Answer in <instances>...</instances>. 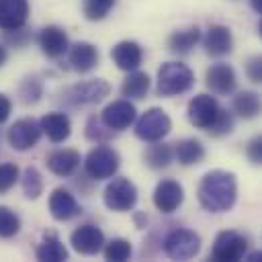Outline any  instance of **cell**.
Returning a JSON list of instances; mask_svg holds the SVG:
<instances>
[{
  "instance_id": "1",
  "label": "cell",
  "mask_w": 262,
  "mask_h": 262,
  "mask_svg": "<svg viewBox=\"0 0 262 262\" xmlns=\"http://www.w3.org/2000/svg\"><path fill=\"white\" fill-rule=\"evenodd\" d=\"M199 205L209 213H225L237 201V178L229 170H209L196 186Z\"/></svg>"
},
{
  "instance_id": "2",
  "label": "cell",
  "mask_w": 262,
  "mask_h": 262,
  "mask_svg": "<svg viewBox=\"0 0 262 262\" xmlns=\"http://www.w3.org/2000/svg\"><path fill=\"white\" fill-rule=\"evenodd\" d=\"M192 86H194V74L186 63L166 61L160 66L158 78H156V92L160 96L172 98L188 92Z\"/></svg>"
},
{
  "instance_id": "3",
  "label": "cell",
  "mask_w": 262,
  "mask_h": 262,
  "mask_svg": "<svg viewBox=\"0 0 262 262\" xmlns=\"http://www.w3.org/2000/svg\"><path fill=\"white\" fill-rule=\"evenodd\" d=\"M121 166L119 151L106 143H96L84 158V172L92 180H106L117 174Z\"/></svg>"
},
{
  "instance_id": "4",
  "label": "cell",
  "mask_w": 262,
  "mask_h": 262,
  "mask_svg": "<svg viewBox=\"0 0 262 262\" xmlns=\"http://www.w3.org/2000/svg\"><path fill=\"white\" fill-rule=\"evenodd\" d=\"M104 207L115 213H127L137 203V186L125 176H113L102 192Z\"/></svg>"
},
{
  "instance_id": "5",
  "label": "cell",
  "mask_w": 262,
  "mask_h": 262,
  "mask_svg": "<svg viewBox=\"0 0 262 262\" xmlns=\"http://www.w3.org/2000/svg\"><path fill=\"white\" fill-rule=\"evenodd\" d=\"M172 129V119L168 117V113L160 106H151L147 108L137 121H135V135L137 139L151 143V141H160L164 139Z\"/></svg>"
},
{
  "instance_id": "6",
  "label": "cell",
  "mask_w": 262,
  "mask_h": 262,
  "mask_svg": "<svg viewBox=\"0 0 262 262\" xmlns=\"http://www.w3.org/2000/svg\"><path fill=\"white\" fill-rule=\"evenodd\" d=\"M164 252L172 260H190L201 252V235L186 227H176L164 237Z\"/></svg>"
},
{
  "instance_id": "7",
  "label": "cell",
  "mask_w": 262,
  "mask_h": 262,
  "mask_svg": "<svg viewBox=\"0 0 262 262\" xmlns=\"http://www.w3.org/2000/svg\"><path fill=\"white\" fill-rule=\"evenodd\" d=\"M108 94H111V84L102 78H92L70 86L66 90V100L72 106H88L104 100Z\"/></svg>"
},
{
  "instance_id": "8",
  "label": "cell",
  "mask_w": 262,
  "mask_h": 262,
  "mask_svg": "<svg viewBox=\"0 0 262 262\" xmlns=\"http://www.w3.org/2000/svg\"><path fill=\"white\" fill-rule=\"evenodd\" d=\"M248 252V239L233 229H223L217 233L213 248H211V258L217 262H235L242 260Z\"/></svg>"
},
{
  "instance_id": "9",
  "label": "cell",
  "mask_w": 262,
  "mask_h": 262,
  "mask_svg": "<svg viewBox=\"0 0 262 262\" xmlns=\"http://www.w3.org/2000/svg\"><path fill=\"white\" fill-rule=\"evenodd\" d=\"M219 111H221V106H219L217 98L211 96V94L201 92V94H196V96H192V98L188 100L186 117H188L190 125H194L196 129L207 131V129L213 125V121L217 119Z\"/></svg>"
},
{
  "instance_id": "10",
  "label": "cell",
  "mask_w": 262,
  "mask_h": 262,
  "mask_svg": "<svg viewBox=\"0 0 262 262\" xmlns=\"http://www.w3.org/2000/svg\"><path fill=\"white\" fill-rule=\"evenodd\" d=\"M43 131H41V123L33 117H25V119H18L10 125L8 133H6V139L10 143L12 149L16 151H27L31 147H35L41 139Z\"/></svg>"
},
{
  "instance_id": "11",
  "label": "cell",
  "mask_w": 262,
  "mask_h": 262,
  "mask_svg": "<svg viewBox=\"0 0 262 262\" xmlns=\"http://www.w3.org/2000/svg\"><path fill=\"white\" fill-rule=\"evenodd\" d=\"M135 119H137V111H135L133 102H129V98L113 100L100 113V121L111 131H125L135 123Z\"/></svg>"
},
{
  "instance_id": "12",
  "label": "cell",
  "mask_w": 262,
  "mask_h": 262,
  "mask_svg": "<svg viewBox=\"0 0 262 262\" xmlns=\"http://www.w3.org/2000/svg\"><path fill=\"white\" fill-rule=\"evenodd\" d=\"M154 207L160 213H174L180 209V205L184 203V188L180 182L172 180V178H164L156 184L154 194H151Z\"/></svg>"
},
{
  "instance_id": "13",
  "label": "cell",
  "mask_w": 262,
  "mask_h": 262,
  "mask_svg": "<svg viewBox=\"0 0 262 262\" xmlns=\"http://www.w3.org/2000/svg\"><path fill=\"white\" fill-rule=\"evenodd\" d=\"M70 244H72V248L78 254H82V256H94L104 246V233H102V229L98 225L84 223V225L76 227L70 233Z\"/></svg>"
},
{
  "instance_id": "14",
  "label": "cell",
  "mask_w": 262,
  "mask_h": 262,
  "mask_svg": "<svg viewBox=\"0 0 262 262\" xmlns=\"http://www.w3.org/2000/svg\"><path fill=\"white\" fill-rule=\"evenodd\" d=\"M205 53L211 57H223L229 55L233 49V35L231 29L225 25H211L205 35H201Z\"/></svg>"
},
{
  "instance_id": "15",
  "label": "cell",
  "mask_w": 262,
  "mask_h": 262,
  "mask_svg": "<svg viewBox=\"0 0 262 262\" xmlns=\"http://www.w3.org/2000/svg\"><path fill=\"white\" fill-rule=\"evenodd\" d=\"M49 213L55 221H70L82 213V207L68 188L57 186L49 194Z\"/></svg>"
},
{
  "instance_id": "16",
  "label": "cell",
  "mask_w": 262,
  "mask_h": 262,
  "mask_svg": "<svg viewBox=\"0 0 262 262\" xmlns=\"http://www.w3.org/2000/svg\"><path fill=\"white\" fill-rule=\"evenodd\" d=\"M29 10V0H0V29L6 33L25 29Z\"/></svg>"
},
{
  "instance_id": "17",
  "label": "cell",
  "mask_w": 262,
  "mask_h": 262,
  "mask_svg": "<svg viewBox=\"0 0 262 262\" xmlns=\"http://www.w3.org/2000/svg\"><path fill=\"white\" fill-rule=\"evenodd\" d=\"M205 84L211 92L215 94H231L237 86V76H235V70L229 66V63H213L207 74H205Z\"/></svg>"
},
{
  "instance_id": "18",
  "label": "cell",
  "mask_w": 262,
  "mask_h": 262,
  "mask_svg": "<svg viewBox=\"0 0 262 262\" xmlns=\"http://www.w3.org/2000/svg\"><path fill=\"white\" fill-rule=\"evenodd\" d=\"M98 49L88 41H76L68 47V63L78 74H88L98 66Z\"/></svg>"
},
{
  "instance_id": "19",
  "label": "cell",
  "mask_w": 262,
  "mask_h": 262,
  "mask_svg": "<svg viewBox=\"0 0 262 262\" xmlns=\"http://www.w3.org/2000/svg\"><path fill=\"white\" fill-rule=\"evenodd\" d=\"M37 43L43 51V55L51 57V59H57L61 57L68 47H70V41H68V33L57 27V25H47L39 31V37H37Z\"/></svg>"
},
{
  "instance_id": "20",
  "label": "cell",
  "mask_w": 262,
  "mask_h": 262,
  "mask_svg": "<svg viewBox=\"0 0 262 262\" xmlns=\"http://www.w3.org/2000/svg\"><path fill=\"white\" fill-rule=\"evenodd\" d=\"M111 59L115 61V66L123 72H133L141 66L143 61V49L137 41L131 39H123L119 43L113 45L111 49Z\"/></svg>"
},
{
  "instance_id": "21",
  "label": "cell",
  "mask_w": 262,
  "mask_h": 262,
  "mask_svg": "<svg viewBox=\"0 0 262 262\" xmlns=\"http://www.w3.org/2000/svg\"><path fill=\"white\" fill-rule=\"evenodd\" d=\"M80 151L72 149V147H63V149H55L51 154H47L45 158V166L51 174L59 176V178H68L72 176L78 168H80Z\"/></svg>"
},
{
  "instance_id": "22",
  "label": "cell",
  "mask_w": 262,
  "mask_h": 262,
  "mask_svg": "<svg viewBox=\"0 0 262 262\" xmlns=\"http://www.w3.org/2000/svg\"><path fill=\"white\" fill-rule=\"evenodd\" d=\"M39 123H41V131L53 143H63L72 133V121L61 111H53V113L43 115Z\"/></svg>"
},
{
  "instance_id": "23",
  "label": "cell",
  "mask_w": 262,
  "mask_h": 262,
  "mask_svg": "<svg viewBox=\"0 0 262 262\" xmlns=\"http://www.w3.org/2000/svg\"><path fill=\"white\" fill-rule=\"evenodd\" d=\"M68 256H70L68 248L61 244V239L53 231L43 233L41 242L35 248V258L41 262H63L68 260Z\"/></svg>"
},
{
  "instance_id": "24",
  "label": "cell",
  "mask_w": 262,
  "mask_h": 262,
  "mask_svg": "<svg viewBox=\"0 0 262 262\" xmlns=\"http://www.w3.org/2000/svg\"><path fill=\"white\" fill-rule=\"evenodd\" d=\"M199 41H201V29L196 25H190V27H184V29L174 31L168 37V49L172 53L186 55V53H190L199 45Z\"/></svg>"
},
{
  "instance_id": "25",
  "label": "cell",
  "mask_w": 262,
  "mask_h": 262,
  "mask_svg": "<svg viewBox=\"0 0 262 262\" xmlns=\"http://www.w3.org/2000/svg\"><path fill=\"white\" fill-rule=\"evenodd\" d=\"M174 158L182 166H196L205 160V145L194 137L180 139L178 143H174Z\"/></svg>"
},
{
  "instance_id": "26",
  "label": "cell",
  "mask_w": 262,
  "mask_h": 262,
  "mask_svg": "<svg viewBox=\"0 0 262 262\" xmlns=\"http://www.w3.org/2000/svg\"><path fill=\"white\" fill-rule=\"evenodd\" d=\"M149 86H151L149 76L145 72L133 70V72H127V78L121 84V94L129 100H141L147 96Z\"/></svg>"
},
{
  "instance_id": "27",
  "label": "cell",
  "mask_w": 262,
  "mask_h": 262,
  "mask_svg": "<svg viewBox=\"0 0 262 262\" xmlns=\"http://www.w3.org/2000/svg\"><path fill=\"white\" fill-rule=\"evenodd\" d=\"M143 160L154 170L168 168L172 164V160H174V147L170 143H164L162 139L160 141H151V145H147V149L143 151Z\"/></svg>"
},
{
  "instance_id": "28",
  "label": "cell",
  "mask_w": 262,
  "mask_h": 262,
  "mask_svg": "<svg viewBox=\"0 0 262 262\" xmlns=\"http://www.w3.org/2000/svg\"><path fill=\"white\" fill-rule=\"evenodd\" d=\"M231 108L242 119H254L260 113V94L254 90H242L233 96Z\"/></svg>"
},
{
  "instance_id": "29",
  "label": "cell",
  "mask_w": 262,
  "mask_h": 262,
  "mask_svg": "<svg viewBox=\"0 0 262 262\" xmlns=\"http://www.w3.org/2000/svg\"><path fill=\"white\" fill-rule=\"evenodd\" d=\"M18 178H20L23 192L29 201H37L43 194V176L35 166H27Z\"/></svg>"
},
{
  "instance_id": "30",
  "label": "cell",
  "mask_w": 262,
  "mask_h": 262,
  "mask_svg": "<svg viewBox=\"0 0 262 262\" xmlns=\"http://www.w3.org/2000/svg\"><path fill=\"white\" fill-rule=\"evenodd\" d=\"M102 254H104V260H108V262H125V260L131 258L133 248H131V242L129 239L115 237L111 242H104Z\"/></svg>"
},
{
  "instance_id": "31",
  "label": "cell",
  "mask_w": 262,
  "mask_h": 262,
  "mask_svg": "<svg viewBox=\"0 0 262 262\" xmlns=\"http://www.w3.org/2000/svg\"><path fill=\"white\" fill-rule=\"evenodd\" d=\"M18 96L25 104H35L41 100L43 96V82L37 78V76H29L20 82L18 86Z\"/></svg>"
},
{
  "instance_id": "32",
  "label": "cell",
  "mask_w": 262,
  "mask_h": 262,
  "mask_svg": "<svg viewBox=\"0 0 262 262\" xmlns=\"http://www.w3.org/2000/svg\"><path fill=\"white\" fill-rule=\"evenodd\" d=\"M20 231V217L10 209L0 205V237H14Z\"/></svg>"
},
{
  "instance_id": "33",
  "label": "cell",
  "mask_w": 262,
  "mask_h": 262,
  "mask_svg": "<svg viewBox=\"0 0 262 262\" xmlns=\"http://www.w3.org/2000/svg\"><path fill=\"white\" fill-rule=\"evenodd\" d=\"M86 137L90 139V141H94V143H104V141H108L111 137H113V133L115 131H111L102 121H100V117H90L88 121H86Z\"/></svg>"
},
{
  "instance_id": "34",
  "label": "cell",
  "mask_w": 262,
  "mask_h": 262,
  "mask_svg": "<svg viewBox=\"0 0 262 262\" xmlns=\"http://www.w3.org/2000/svg\"><path fill=\"white\" fill-rule=\"evenodd\" d=\"M115 0H84V16L88 20H102L111 8H113Z\"/></svg>"
},
{
  "instance_id": "35",
  "label": "cell",
  "mask_w": 262,
  "mask_h": 262,
  "mask_svg": "<svg viewBox=\"0 0 262 262\" xmlns=\"http://www.w3.org/2000/svg\"><path fill=\"white\" fill-rule=\"evenodd\" d=\"M18 176H20V170H18V166L14 162L0 164V194L8 192L18 182Z\"/></svg>"
},
{
  "instance_id": "36",
  "label": "cell",
  "mask_w": 262,
  "mask_h": 262,
  "mask_svg": "<svg viewBox=\"0 0 262 262\" xmlns=\"http://www.w3.org/2000/svg\"><path fill=\"white\" fill-rule=\"evenodd\" d=\"M213 137H221V135H227L233 131V113H229L227 108H221L217 119L213 121V125L207 129Z\"/></svg>"
},
{
  "instance_id": "37",
  "label": "cell",
  "mask_w": 262,
  "mask_h": 262,
  "mask_svg": "<svg viewBox=\"0 0 262 262\" xmlns=\"http://www.w3.org/2000/svg\"><path fill=\"white\" fill-rule=\"evenodd\" d=\"M246 156H248V160H250L254 166H260V164H262V137H260V135H256V137H252V139L248 141V145H246Z\"/></svg>"
},
{
  "instance_id": "38",
  "label": "cell",
  "mask_w": 262,
  "mask_h": 262,
  "mask_svg": "<svg viewBox=\"0 0 262 262\" xmlns=\"http://www.w3.org/2000/svg\"><path fill=\"white\" fill-rule=\"evenodd\" d=\"M246 76L254 84H260L262 82V57L260 55H254V57L248 59V63H246Z\"/></svg>"
},
{
  "instance_id": "39",
  "label": "cell",
  "mask_w": 262,
  "mask_h": 262,
  "mask_svg": "<svg viewBox=\"0 0 262 262\" xmlns=\"http://www.w3.org/2000/svg\"><path fill=\"white\" fill-rule=\"evenodd\" d=\"M10 113H12V100H10L6 94L0 92V125L8 121Z\"/></svg>"
},
{
  "instance_id": "40",
  "label": "cell",
  "mask_w": 262,
  "mask_h": 262,
  "mask_svg": "<svg viewBox=\"0 0 262 262\" xmlns=\"http://www.w3.org/2000/svg\"><path fill=\"white\" fill-rule=\"evenodd\" d=\"M250 6L256 14H262V0H250Z\"/></svg>"
},
{
  "instance_id": "41",
  "label": "cell",
  "mask_w": 262,
  "mask_h": 262,
  "mask_svg": "<svg viewBox=\"0 0 262 262\" xmlns=\"http://www.w3.org/2000/svg\"><path fill=\"white\" fill-rule=\"evenodd\" d=\"M6 57H8V53H6V49H4L2 45H0V68H2L4 63H6Z\"/></svg>"
},
{
  "instance_id": "42",
  "label": "cell",
  "mask_w": 262,
  "mask_h": 262,
  "mask_svg": "<svg viewBox=\"0 0 262 262\" xmlns=\"http://www.w3.org/2000/svg\"><path fill=\"white\" fill-rule=\"evenodd\" d=\"M246 258H248V260H258V258H260V252H252V254L246 256Z\"/></svg>"
}]
</instances>
